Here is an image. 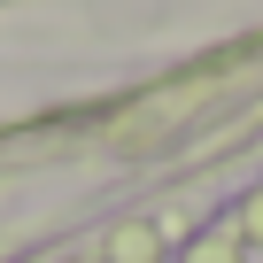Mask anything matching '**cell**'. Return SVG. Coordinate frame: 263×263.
Listing matches in <instances>:
<instances>
[{"label":"cell","mask_w":263,"mask_h":263,"mask_svg":"<svg viewBox=\"0 0 263 263\" xmlns=\"http://www.w3.org/2000/svg\"><path fill=\"white\" fill-rule=\"evenodd\" d=\"M186 263H240V240H224V232H217V240H201Z\"/></svg>","instance_id":"cell-1"}]
</instances>
